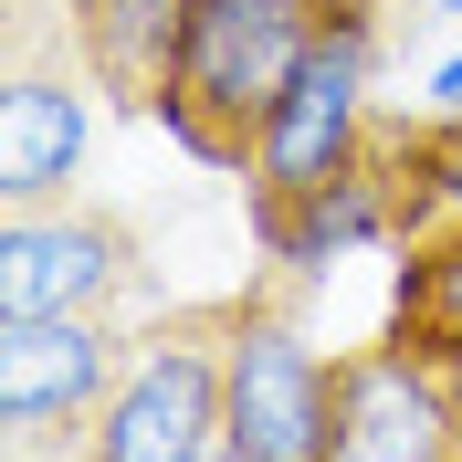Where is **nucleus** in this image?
Returning a JSON list of instances; mask_svg holds the SVG:
<instances>
[{
    "label": "nucleus",
    "instance_id": "20e7f679",
    "mask_svg": "<svg viewBox=\"0 0 462 462\" xmlns=\"http://www.w3.org/2000/svg\"><path fill=\"white\" fill-rule=\"evenodd\" d=\"M337 431V357L294 337L284 316H231V378H221V441L242 462H326Z\"/></svg>",
    "mask_w": 462,
    "mask_h": 462
},
{
    "label": "nucleus",
    "instance_id": "423d86ee",
    "mask_svg": "<svg viewBox=\"0 0 462 462\" xmlns=\"http://www.w3.org/2000/svg\"><path fill=\"white\" fill-rule=\"evenodd\" d=\"M137 294V231L116 210H11L0 221V316H116Z\"/></svg>",
    "mask_w": 462,
    "mask_h": 462
},
{
    "label": "nucleus",
    "instance_id": "6e6552de",
    "mask_svg": "<svg viewBox=\"0 0 462 462\" xmlns=\"http://www.w3.org/2000/svg\"><path fill=\"white\" fill-rule=\"evenodd\" d=\"M74 169H85V95L63 74H11V95H0V210L74 200Z\"/></svg>",
    "mask_w": 462,
    "mask_h": 462
},
{
    "label": "nucleus",
    "instance_id": "9b49d317",
    "mask_svg": "<svg viewBox=\"0 0 462 462\" xmlns=\"http://www.w3.org/2000/svg\"><path fill=\"white\" fill-rule=\"evenodd\" d=\"M210 462H242V452H231V441H210Z\"/></svg>",
    "mask_w": 462,
    "mask_h": 462
},
{
    "label": "nucleus",
    "instance_id": "1a4fd4ad",
    "mask_svg": "<svg viewBox=\"0 0 462 462\" xmlns=\"http://www.w3.org/2000/svg\"><path fill=\"white\" fill-rule=\"evenodd\" d=\"M179 32H189V0H74V53L116 106L158 116L179 74Z\"/></svg>",
    "mask_w": 462,
    "mask_h": 462
},
{
    "label": "nucleus",
    "instance_id": "9d476101",
    "mask_svg": "<svg viewBox=\"0 0 462 462\" xmlns=\"http://www.w3.org/2000/svg\"><path fill=\"white\" fill-rule=\"evenodd\" d=\"M389 337H400L410 357H431V368L462 357V221L400 242V305H389Z\"/></svg>",
    "mask_w": 462,
    "mask_h": 462
},
{
    "label": "nucleus",
    "instance_id": "f257e3e1",
    "mask_svg": "<svg viewBox=\"0 0 462 462\" xmlns=\"http://www.w3.org/2000/svg\"><path fill=\"white\" fill-rule=\"evenodd\" d=\"M346 0H189V32H179V74H169V126L189 158L210 169H253L263 116L284 106V85L305 74V53L326 42Z\"/></svg>",
    "mask_w": 462,
    "mask_h": 462
},
{
    "label": "nucleus",
    "instance_id": "f03ea898",
    "mask_svg": "<svg viewBox=\"0 0 462 462\" xmlns=\"http://www.w3.org/2000/svg\"><path fill=\"white\" fill-rule=\"evenodd\" d=\"M231 316L242 305L147 326L126 378L106 389V410L85 431V462H210V441H221V378H231Z\"/></svg>",
    "mask_w": 462,
    "mask_h": 462
},
{
    "label": "nucleus",
    "instance_id": "7ed1b4c3",
    "mask_svg": "<svg viewBox=\"0 0 462 462\" xmlns=\"http://www.w3.org/2000/svg\"><path fill=\"white\" fill-rule=\"evenodd\" d=\"M368 53H378V0H346L326 42L305 53V74L284 85V106L263 116L253 147V200H294V189H326L337 169H357L368 147Z\"/></svg>",
    "mask_w": 462,
    "mask_h": 462
},
{
    "label": "nucleus",
    "instance_id": "f8f14e48",
    "mask_svg": "<svg viewBox=\"0 0 462 462\" xmlns=\"http://www.w3.org/2000/svg\"><path fill=\"white\" fill-rule=\"evenodd\" d=\"M452 410H462V357H452Z\"/></svg>",
    "mask_w": 462,
    "mask_h": 462
},
{
    "label": "nucleus",
    "instance_id": "39448f33",
    "mask_svg": "<svg viewBox=\"0 0 462 462\" xmlns=\"http://www.w3.org/2000/svg\"><path fill=\"white\" fill-rule=\"evenodd\" d=\"M137 346L106 316H0V431L42 452L63 431H95L106 389L126 378Z\"/></svg>",
    "mask_w": 462,
    "mask_h": 462
},
{
    "label": "nucleus",
    "instance_id": "ddd939ff",
    "mask_svg": "<svg viewBox=\"0 0 462 462\" xmlns=\"http://www.w3.org/2000/svg\"><path fill=\"white\" fill-rule=\"evenodd\" d=\"M441 11H462V0H441Z\"/></svg>",
    "mask_w": 462,
    "mask_h": 462
},
{
    "label": "nucleus",
    "instance_id": "0eeeda50",
    "mask_svg": "<svg viewBox=\"0 0 462 462\" xmlns=\"http://www.w3.org/2000/svg\"><path fill=\"white\" fill-rule=\"evenodd\" d=\"M326 462H462L452 368L410 357L400 337L337 357V431H326Z\"/></svg>",
    "mask_w": 462,
    "mask_h": 462
}]
</instances>
